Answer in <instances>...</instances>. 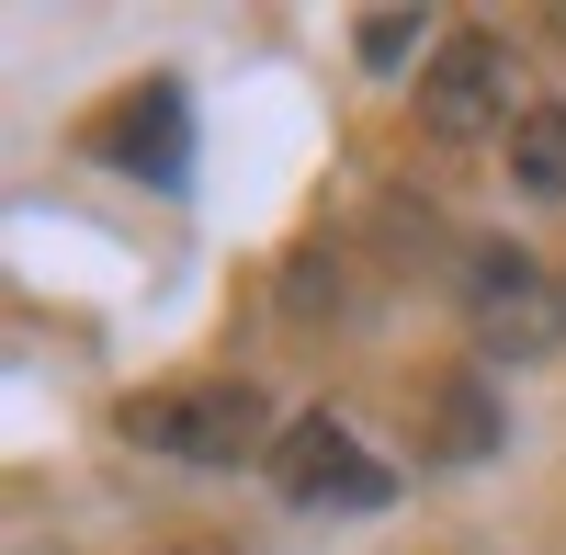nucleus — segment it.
<instances>
[{"mask_svg":"<svg viewBox=\"0 0 566 555\" xmlns=\"http://www.w3.org/2000/svg\"><path fill=\"white\" fill-rule=\"evenodd\" d=\"M114 431L136 453H170V465H272V397L250 375H181V386H148V397H125L114 408Z\"/></svg>","mask_w":566,"mask_h":555,"instance_id":"obj_1","label":"nucleus"},{"mask_svg":"<svg viewBox=\"0 0 566 555\" xmlns=\"http://www.w3.org/2000/svg\"><path fill=\"white\" fill-rule=\"evenodd\" d=\"M261 477H272L283 511H386V499H397V465H386L352 420H328V408L283 420V442H272Z\"/></svg>","mask_w":566,"mask_h":555,"instance_id":"obj_2","label":"nucleus"},{"mask_svg":"<svg viewBox=\"0 0 566 555\" xmlns=\"http://www.w3.org/2000/svg\"><path fill=\"white\" fill-rule=\"evenodd\" d=\"M522 69H510V45L499 34H442V57L419 69V125L442 136V148H476V136H510L533 103L510 91Z\"/></svg>","mask_w":566,"mask_h":555,"instance_id":"obj_3","label":"nucleus"},{"mask_svg":"<svg viewBox=\"0 0 566 555\" xmlns=\"http://www.w3.org/2000/svg\"><path fill=\"white\" fill-rule=\"evenodd\" d=\"M464 329L510 363H533V352L566 341V284L533 250H464Z\"/></svg>","mask_w":566,"mask_h":555,"instance_id":"obj_4","label":"nucleus"},{"mask_svg":"<svg viewBox=\"0 0 566 555\" xmlns=\"http://www.w3.org/2000/svg\"><path fill=\"white\" fill-rule=\"evenodd\" d=\"M103 148H114V159H136L148 181H181V91H170V80H148V91H136V103L103 125Z\"/></svg>","mask_w":566,"mask_h":555,"instance_id":"obj_5","label":"nucleus"},{"mask_svg":"<svg viewBox=\"0 0 566 555\" xmlns=\"http://www.w3.org/2000/svg\"><path fill=\"white\" fill-rule=\"evenodd\" d=\"M510 181H522L533 205L566 193V103H533L522 125H510Z\"/></svg>","mask_w":566,"mask_h":555,"instance_id":"obj_6","label":"nucleus"},{"mask_svg":"<svg viewBox=\"0 0 566 555\" xmlns=\"http://www.w3.org/2000/svg\"><path fill=\"white\" fill-rule=\"evenodd\" d=\"M352 45H363V69H408L419 45H431V23H419V12H363ZM431 57H442V45H431Z\"/></svg>","mask_w":566,"mask_h":555,"instance_id":"obj_7","label":"nucleus"},{"mask_svg":"<svg viewBox=\"0 0 566 555\" xmlns=\"http://www.w3.org/2000/svg\"><path fill=\"white\" fill-rule=\"evenodd\" d=\"M488 431H499V420H488V397H476V386H453V397H442V453H453V465H476Z\"/></svg>","mask_w":566,"mask_h":555,"instance_id":"obj_8","label":"nucleus"}]
</instances>
